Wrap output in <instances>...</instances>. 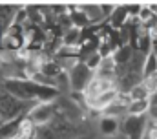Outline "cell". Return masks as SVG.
<instances>
[{
    "label": "cell",
    "instance_id": "cell-22",
    "mask_svg": "<svg viewBox=\"0 0 157 139\" xmlns=\"http://www.w3.org/2000/svg\"><path fill=\"white\" fill-rule=\"evenodd\" d=\"M150 117H152V119H155V121H157V106H154V108H150Z\"/></svg>",
    "mask_w": 157,
    "mask_h": 139
},
{
    "label": "cell",
    "instance_id": "cell-11",
    "mask_svg": "<svg viewBox=\"0 0 157 139\" xmlns=\"http://www.w3.org/2000/svg\"><path fill=\"white\" fill-rule=\"evenodd\" d=\"M26 117H18L15 121H9V123H4L0 126V139H17L18 136V130H20V125Z\"/></svg>",
    "mask_w": 157,
    "mask_h": 139
},
{
    "label": "cell",
    "instance_id": "cell-3",
    "mask_svg": "<svg viewBox=\"0 0 157 139\" xmlns=\"http://www.w3.org/2000/svg\"><path fill=\"white\" fill-rule=\"evenodd\" d=\"M95 77V71L90 70L84 62H75L71 68L68 70V81H70V86L73 92L78 93H84L90 86V82L93 81Z\"/></svg>",
    "mask_w": 157,
    "mask_h": 139
},
{
    "label": "cell",
    "instance_id": "cell-23",
    "mask_svg": "<svg viewBox=\"0 0 157 139\" xmlns=\"http://www.w3.org/2000/svg\"><path fill=\"white\" fill-rule=\"evenodd\" d=\"M154 53L157 55V38H154Z\"/></svg>",
    "mask_w": 157,
    "mask_h": 139
},
{
    "label": "cell",
    "instance_id": "cell-4",
    "mask_svg": "<svg viewBox=\"0 0 157 139\" xmlns=\"http://www.w3.org/2000/svg\"><path fill=\"white\" fill-rule=\"evenodd\" d=\"M28 46V37H26V26H20V24H15L11 22L7 31L4 35V42H2V50H7V51H15L18 53L20 50H26Z\"/></svg>",
    "mask_w": 157,
    "mask_h": 139
},
{
    "label": "cell",
    "instance_id": "cell-1",
    "mask_svg": "<svg viewBox=\"0 0 157 139\" xmlns=\"http://www.w3.org/2000/svg\"><path fill=\"white\" fill-rule=\"evenodd\" d=\"M37 82L31 81V79H26V77H6L2 81V88L4 92L11 93L13 97L20 99V101H33L37 99Z\"/></svg>",
    "mask_w": 157,
    "mask_h": 139
},
{
    "label": "cell",
    "instance_id": "cell-12",
    "mask_svg": "<svg viewBox=\"0 0 157 139\" xmlns=\"http://www.w3.org/2000/svg\"><path fill=\"white\" fill-rule=\"evenodd\" d=\"M133 55H135V50L130 44H126V46H121L117 51L113 53V61H115L117 66H126L133 59Z\"/></svg>",
    "mask_w": 157,
    "mask_h": 139
},
{
    "label": "cell",
    "instance_id": "cell-13",
    "mask_svg": "<svg viewBox=\"0 0 157 139\" xmlns=\"http://www.w3.org/2000/svg\"><path fill=\"white\" fill-rule=\"evenodd\" d=\"M150 108H152V104L148 99L146 101H132L128 106V115H146V113H150Z\"/></svg>",
    "mask_w": 157,
    "mask_h": 139
},
{
    "label": "cell",
    "instance_id": "cell-16",
    "mask_svg": "<svg viewBox=\"0 0 157 139\" xmlns=\"http://www.w3.org/2000/svg\"><path fill=\"white\" fill-rule=\"evenodd\" d=\"M155 73H157V55L152 51L150 55H146L143 75H144V79H146V77H152V75H155Z\"/></svg>",
    "mask_w": 157,
    "mask_h": 139
},
{
    "label": "cell",
    "instance_id": "cell-24",
    "mask_svg": "<svg viewBox=\"0 0 157 139\" xmlns=\"http://www.w3.org/2000/svg\"><path fill=\"white\" fill-rule=\"evenodd\" d=\"M78 139H90V137H78Z\"/></svg>",
    "mask_w": 157,
    "mask_h": 139
},
{
    "label": "cell",
    "instance_id": "cell-9",
    "mask_svg": "<svg viewBox=\"0 0 157 139\" xmlns=\"http://www.w3.org/2000/svg\"><path fill=\"white\" fill-rule=\"evenodd\" d=\"M68 11H70V18H71V22H73L75 28H78V30H86V28L93 26L91 20L88 18V15L80 9V6H68Z\"/></svg>",
    "mask_w": 157,
    "mask_h": 139
},
{
    "label": "cell",
    "instance_id": "cell-20",
    "mask_svg": "<svg viewBox=\"0 0 157 139\" xmlns=\"http://www.w3.org/2000/svg\"><path fill=\"white\" fill-rule=\"evenodd\" d=\"M15 9V6H2L0 4V22H4L9 15H15V13H11Z\"/></svg>",
    "mask_w": 157,
    "mask_h": 139
},
{
    "label": "cell",
    "instance_id": "cell-14",
    "mask_svg": "<svg viewBox=\"0 0 157 139\" xmlns=\"http://www.w3.org/2000/svg\"><path fill=\"white\" fill-rule=\"evenodd\" d=\"M101 132L104 134V136H115L119 130V123L115 117H104V119H101Z\"/></svg>",
    "mask_w": 157,
    "mask_h": 139
},
{
    "label": "cell",
    "instance_id": "cell-18",
    "mask_svg": "<svg viewBox=\"0 0 157 139\" xmlns=\"http://www.w3.org/2000/svg\"><path fill=\"white\" fill-rule=\"evenodd\" d=\"M124 7H126L128 15H130V17H135V18H139V15H141V11H143V6H141V4H124Z\"/></svg>",
    "mask_w": 157,
    "mask_h": 139
},
{
    "label": "cell",
    "instance_id": "cell-15",
    "mask_svg": "<svg viewBox=\"0 0 157 139\" xmlns=\"http://www.w3.org/2000/svg\"><path fill=\"white\" fill-rule=\"evenodd\" d=\"M150 90L146 88V84L144 82H141V84H137L132 92H130V97H132V101H150Z\"/></svg>",
    "mask_w": 157,
    "mask_h": 139
},
{
    "label": "cell",
    "instance_id": "cell-7",
    "mask_svg": "<svg viewBox=\"0 0 157 139\" xmlns=\"http://www.w3.org/2000/svg\"><path fill=\"white\" fill-rule=\"evenodd\" d=\"M117 88V82L115 81H106V79H99V77H93V81L90 82L88 90L84 92L88 99H93V97H99L110 90H115ZM119 90V88H117Z\"/></svg>",
    "mask_w": 157,
    "mask_h": 139
},
{
    "label": "cell",
    "instance_id": "cell-2",
    "mask_svg": "<svg viewBox=\"0 0 157 139\" xmlns=\"http://www.w3.org/2000/svg\"><path fill=\"white\" fill-rule=\"evenodd\" d=\"M31 108L33 106L29 103L17 99V97H13L7 92H0V115L4 117L6 123L15 121L18 117H26Z\"/></svg>",
    "mask_w": 157,
    "mask_h": 139
},
{
    "label": "cell",
    "instance_id": "cell-6",
    "mask_svg": "<svg viewBox=\"0 0 157 139\" xmlns=\"http://www.w3.org/2000/svg\"><path fill=\"white\" fill-rule=\"evenodd\" d=\"M55 112H57V104L39 103L29 110V113H28L26 117H28L35 126H44V125H48V123L51 121V117L55 115Z\"/></svg>",
    "mask_w": 157,
    "mask_h": 139
},
{
    "label": "cell",
    "instance_id": "cell-8",
    "mask_svg": "<svg viewBox=\"0 0 157 139\" xmlns=\"http://www.w3.org/2000/svg\"><path fill=\"white\" fill-rule=\"evenodd\" d=\"M119 95V90H110V92H106V93H102V95H99V97H93V99H88V106L91 108V110H97V112H106L108 110V106L113 103L115 99H117Z\"/></svg>",
    "mask_w": 157,
    "mask_h": 139
},
{
    "label": "cell",
    "instance_id": "cell-17",
    "mask_svg": "<svg viewBox=\"0 0 157 139\" xmlns=\"http://www.w3.org/2000/svg\"><path fill=\"white\" fill-rule=\"evenodd\" d=\"M144 139H157V121L155 119H150V121H148Z\"/></svg>",
    "mask_w": 157,
    "mask_h": 139
},
{
    "label": "cell",
    "instance_id": "cell-19",
    "mask_svg": "<svg viewBox=\"0 0 157 139\" xmlns=\"http://www.w3.org/2000/svg\"><path fill=\"white\" fill-rule=\"evenodd\" d=\"M143 82L146 84V88L150 90V93H154V92L157 90V73L155 75H152V77H146ZM150 97H152V95H150Z\"/></svg>",
    "mask_w": 157,
    "mask_h": 139
},
{
    "label": "cell",
    "instance_id": "cell-5",
    "mask_svg": "<svg viewBox=\"0 0 157 139\" xmlns=\"http://www.w3.org/2000/svg\"><path fill=\"white\" fill-rule=\"evenodd\" d=\"M146 126H148V117L146 115H128L122 121L121 130L128 139H144Z\"/></svg>",
    "mask_w": 157,
    "mask_h": 139
},
{
    "label": "cell",
    "instance_id": "cell-21",
    "mask_svg": "<svg viewBox=\"0 0 157 139\" xmlns=\"http://www.w3.org/2000/svg\"><path fill=\"white\" fill-rule=\"evenodd\" d=\"M150 104H152V108H154V106H157V90L152 93V97H150Z\"/></svg>",
    "mask_w": 157,
    "mask_h": 139
},
{
    "label": "cell",
    "instance_id": "cell-10",
    "mask_svg": "<svg viewBox=\"0 0 157 139\" xmlns=\"http://www.w3.org/2000/svg\"><path fill=\"white\" fill-rule=\"evenodd\" d=\"M130 15H128V11H126V7H124V4H117V9L113 11V15L108 18V24H110V28H113V30H122L130 20Z\"/></svg>",
    "mask_w": 157,
    "mask_h": 139
}]
</instances>
